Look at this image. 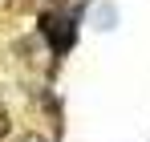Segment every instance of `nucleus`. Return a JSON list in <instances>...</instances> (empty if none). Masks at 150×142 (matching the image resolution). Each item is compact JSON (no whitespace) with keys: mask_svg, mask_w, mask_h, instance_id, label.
Segmentation results:
<instances>
[{"mask_svg":"<svg viewBox=\"0 0 150 142\" xmlns=\"http://www.w3.org/2000/svg\"><path fill=\"white\" fill-rule=\"evenodd\" d=\"M12 142H45V134H33V130H28V134H16Z\"/></svg>","mask_w":150,"mask_h":142,"instance_id":"nucleus-3","label":"nucleus"},{"mask_svg":"<svg viewBox=\"0 0 150 142\" xmlns=\"http://www.w3.org/2000/svg\"><path fill=\"white\" fill-rule=\"evenodd\" d=\"M41 33L49 37L53 53L65 57L69 45L77 41V21H73V16H65V12H57V8H49V12H41Z\"/></svg>","mask_w":150,"mask_h":142,"instance_id":"nucleus-1","label":"nucleus"},{"mask_svg":"<svg viewBox=\"0 0 150 142\" xmlns=\"http://www.w3.org/2000/svg\"><path fill=\"white\" fill-rule=\"evenodd\" d=\"M8 126H12V118H8V106H4V102H0V138H4V134H8Z\"/></svg>","mask_w":150,"mask_h":142,"instance_id":"nucleus-2","label":"nucleus"}]
</instances>
